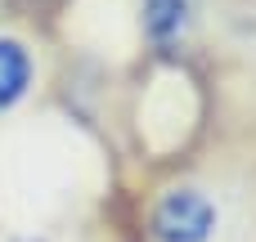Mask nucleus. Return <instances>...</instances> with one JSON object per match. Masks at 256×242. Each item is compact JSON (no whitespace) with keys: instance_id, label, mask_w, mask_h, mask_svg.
Returning <instances> with one entry per match:
<instances>
[{"instance_id":"obj_1","label":"nucleus","mask_w":256,"mask_h":242,"mask_svg":"<svg viewBox=\"0 0 256 242\" xmlns=\"http://www.w3.org/2000/svg\"><path fill=\"white\" fill-rule=\"evenodd\" d=\"M130 242H256V130H207L144 166L126 202Z\"/></svg>"},{"instance_id":"obj_2","label":"nucleus","mask_w":256,"mask_h":242,"mask_svg":"<svg viewBox=\"0 0 256 242\" xmlns=\"http://www.w3.org/2000/svg\"><path fill=\"white\" fill-rule=\"evenodd\" d=\"M207 4L212 0H135V27H140L144 58H153L162 67L194 72Z\"/></svg>"},{"instance_id":"obj_3","label":"nucleus","mask_w":256,"mask_h":242,"mask_svg":"<svg viewBox=\"0 0 256 242\" xmlns=\"http://www.w3.org/2000/svg\"><path fill=\"white\" fill-rule=\"evenodd\" d=\"M50 81H54V54L45 49L40 27L0 18V121L32 108Z\"/></svg>"}]
</instances>
